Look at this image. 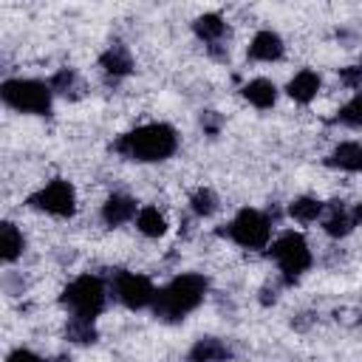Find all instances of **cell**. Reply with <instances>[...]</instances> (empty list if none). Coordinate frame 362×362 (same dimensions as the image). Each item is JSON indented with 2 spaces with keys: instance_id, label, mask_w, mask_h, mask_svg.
<instances>
[{
  "instance_id": "6da1fadb",
  "label": "cell",
  "mask_w": 362,
  "mask_h": 362,
  "mask_svg": "<svg viewBox=\"0 0 362 362\" xmlns=\"http://www.w3.org/2000/svg\"><path fill=\"white\" fill-rule=\"evenodd\" d=\"M113 150L127 158V161H139V164H153V161H164L178 150V133L173 124L167 122H150V124H139L127 133H122L113 141Z\"/></svg>"
},
{
  "instance_id": "7a4b0ae2",
  "label": "cell",
  "mask_w": 362,
  "mask_h": 362,
  "mask_svg": "<svg viewBox=\"0 0 362 362\" xmlns=\"http://www.w3.org/2000/svg\"><path fill=\"white\" fill-rule=\"evenodd\" d=\"M209 291V280L198 272H184L173 277L164 288H158L153 303V317L161 322H178L187 314H192Z\"/></svg>"
},
{
  "instance_id": "3957f363",
  "label": "cell",
  "mask_w": 362,
  "mask_h": 362,
  "mask_svg": "<svg viewBox=\"0 0 362 362\" xmlns=\"http://www.w3.org/2000/svg\"><path fill=\"white\" fill-rule=\"evenodd\" d=\"M59 303L68 308L71 317L96 320V317L105 311L107 288H105L102 277H96V274H79L76 280H71V283L62 288Z\"/></svg>"
},
{
  "instance_id": "277c9868",
  "label": "cell",
  "mask_w": 362,
  "mask_h": 362,
  "mask_svg": "<svg viewBox=\"0 0 362 362\" xmlns=\"http://www.w3.org/2000/svg\"><path fill=\"white\" fill-rule=\"evenodd\" d=\"M0 96L11 110L31 113V116H48L54 105L51 85L40 79H6L0 85Z\"/></svg>"
},
{
  "instance_id": "5b68a950",
  "label": "cell",
  "mask_w": 362,
  "mask_h": 362,
  "mask_svg": "<svg viewBox=\"0 0 362 362\" xmlns=\"http://www.w3.org/2000/svg\"><path fill=\"white\" fill-rule=\"evenodd\" d=\"M269 257L277 263L286 286H294L311 269V260H314L311 257V249H308V240L300 232H283L269 246Z\"/></svg>"
},
{
  "instance_id": "8992f818",
  "label": "cell",
  "mask_w": 362,
  "mask_h": 362,
  "mask_svg": "<svg viewBox=\"0 0 362 362\" xmlns=\"http://www.w3.org/2000/svg\"><path fill=\"white\" fill-rule=\"evenodd\" d=\"M221 235H226L232 243L243 246V249H266L272 240V218L260 209L243 206L223 229Z\"/></svg>"
},
{
  "instance_id": "52a82bcc",
  "label": "cell",
  "mask_w": 362,
  "mask_h": 362,
  "mask_svg": "<svg viewBox=\"0 0 362 362\" xmlns=\"http://www.w3.org/2000/svg\"><path fill=\"white\" fill-rule=\"evenodd\" d=\"M28 206L57 218H71L76 212V189L65 178H51L48 184H42L37 192L28 195Z\"/></svg>"
},
{
  "instance_id": "ba28073f",
  "label": "cell",
  "mask_w": 362,
  "mask_h": 362,
  "mask_svg": "<svg viewBox=\"0 0 362 362\" xmlns=\"http://www.w3.org/2000/svg\"><path fill=\"white\" fill-rule=\"evenodd\" d=\"M110 288H113V297L124 308H130V311H141V308L153 305L156 303V294H158L156 286L150 283V277L136 274V272H124V269L113 272Z\"/></svg>"
},
{
  "instance_id": "9c48e42d",
  "label": "cell",
  "mask_w": 362,
  "mask_h": 362,
  "mask_svg": "<svg viewBox=\"0 0 362 362\" xmlns=\"http://www.w3.org/2000/svg\"><path fill=\"white\" fill-rule=\"evenodd\" d=\"M192 31H195V37L209 48V54L221 59L218 45H221V42H223V37H226V23H223V17H221V14H215V11L201 14V17H195Z\"/></svg>"
},
{
  "instance_id": "30bf717a",
  "label": "cell",
  "mask_w": 362,
  "mask_h": 362,
  "mask_svg": "<svg viewBox=\"0 0 362 362\" xmlns=\"http://www.w3.org/2000/svg\"><path fill=\"white\" fill-rule=\"evenodd\" d=\"M283 51H286L283 37L277 31H272V28H263V31H257L252 37V42L246 48V57L255 59V62H277L283 57Z\"/></svg>"
},
{
  "instance_id": "8fae6325",
  "label": "cell",
  "mask_w": 362,
  "mask_h": 362,
  "mask_svg": "<svg viewBox=\"0 0 362 362\" xmlns=\"http://www.w3.org/2000/svg\"><path fill=\"white\" fill-rule=\"evenodd\" d=\"M235 354L221 337H201L187 351V362H229Z\"/></svg>"
},
{
  "instance_id": "7c38bea8",
  "label": "cell",
  "mask_w": 362,
  "mask_h": 362,
  "mask_svg": "<svg viewBox=\"0 0 362 362\" xmlns=\"http://www.w3.org/2000/svg\"><path fill=\"white\" fill-rule=\"evenodd\" d=\"M99 68L107 76H113V79H122V76L133 74V54H130V48L124 42H110L102 51V57H99Z\"/></svg>"
},
{
  "instance_id": "4fadbf2b",
  "label": "cell",
  "mask_w": 362,
  "mask_h": 362,
  "mask_svg": "<svg viewBox=\"0 0 362 362\" xmlns=\"http://www.w3.org/2000/svg\"><path fill=\"white\" fill-rule=\"evenodd\" d=\"M136 215H139V204H136V198H130L124 192H113L102 204V221L107 226H122L127 221H136Z\"/></svg>"
},
{
  "instance_id": "5bb4252c",
  "label": "cell",
  "mask_w": 362,
  "mask_h": 362,
  "mask_svg": "<svg viewBox=\"0 0 362 362\" xmlns=\"http://www.w3.org/2000/svg\"><path fill=\"white\" fill-rule=\"evenodd\" d=\"M325 167L345 170V173H362V144L359 141H339L325 156Z\"/></svg>"
},
{
  "instance_id": "9a60e30c",
  "label": "cell",
  "mask_w": 362,
  "mask_h": 362,
  "mask_svg": "<svg viewBox=\"0 0 362 362\" xmlns=\"http://www.w3.org/2000/svg\"><path fill=\"white\" fill-rule=\"evenodd\" d=\"M354 218H351V212L345 209V204L342 201H331V204H325V212H322V229H325V235H331V238H345V235H351L354 232Z\"/></svg>"
},
{
  "instance_id": "2e32d148",
  "label": "cell",
  "mask_w": 362,
  "mask_h": 362,
  "mask_svg": "<svg viewBox=\"0 0 362 362\" xmlns=\"http://www.w3.org/2000/svg\"><path fill=\"white\" fill-rule=\"evenodd\" d=\"M286 93L294 99V102H300V105H308L317 93H320V74L317 71H311V68H303V71H297L291 79H288V85H286Z\"/></svg>"
},
{
  "instance_id": "e0dca14e",
  "label": "cell",
  "mask_w": 362,
  "mask_h": 362,
  "mask_svg": "<svg viewBox=\"0 0 362 362\" xmlns=\"http://www.w3.org/2000/svg\"><path fill=\"white\" fill-rule=\"evenodd\" d=\"M240 93H243V99H246L249 105H255L257 110H269V107H274V102H277V88H274V82L266 79V76H257V79L246 82V85L240 88Z\"/></svg>"
},
{
  "instance_id": "ac0fdd59",
  "label": "cell",
  "mask_w": 362,
  "mask_h": 362,
  "mask_svg": "<svg viewBox=\"0 0 362 362\" xmlns=\"http://www.w3.org/2000/svg\"><path fill=\"white\" fill-rule=\"evenodd\" d=\"M25 249V238L23 232L11 223V221H3L0 223V257L3 263H14Z\"/></svg>"
},
{
  "instance_id": "d6986e66",
  "label": "cell",
  "mask_w": 362,
  "mask_h": 362,
  "mask_svg": "<svg viewBox=\"0 0 362 362\" xmlns=\"http://www.w3.org/2000/svg\"><path fill=\"white\" fill-rule=\"evenodd\" d=\"M322 212H325V204L320 198H311V195H300L288 204V215L300 223H311V221L322 218Z\"/></svg>"
},
{
  "instance_id": "ffe728a7",
  "label": "cell",
  "mask_w": 362,
  "mask_h": 362,
  "mask_svg": "<svg viewBox=\"0 0 362 362\" xmlns=\"http://www.w3.org/2000/svg\"><path fill=\"white\" fill-rule=\"evenodd\" d=\"M136 229L144 238H161L167 232V221L158 212V206H141L139 215H136Z\"/></svg>"
},
{
  "instance_id": "44dd1931",
  "label": "cell",
  "mask_w": 362,
  "mask_h": 362,
  "mask_svg": "<svg viewBox=\"0 0 362 362\" xmlns=\"http://www.w3.org/2000/svg\"><path fill=\"white\" fill-rule=\"evenodd\" d=\"M65 337L76 345H90L96 342V325L93 320H82V317H68L65 322Z\"/></svg>"
},
{
  "instance_id": "7402d4cb",
  "label": "cell",
  "mask_w": 362,
  "mask_h": 362,
  "mask_svg": "<svg viewBox=\"0 0 362 362\" xmlns=\"http://www.w3.org/2000/svg\"><path fill=\"white\" fill-rule=\"evenodd\" d=\"M51 90L59 93V96H76L82 90V82H79V74L74 68H59L51 79H48Z\"/></svg>"
},
{
  "instance_id": "603a6c76",
  "label": "cell",
  "mask_w": 362,
  "mask_h": 362,
  "mask_svg": "<svg viewBox=\"0 0 362 362\" xmlns=\"http://www.w3.org/2000/svg\"><path fill=\"white\" fill-rule=\"evenodd\" d=\"M218 195H215V189H209V187H198L192 195H189V209L198 215V218H209V215H215L218 212Z\"/></svg>"
},
{
  "instance_id": "cb8c5ba5",
  "label": "cell",
  "mask_w": 362,
  "mask_h": 362,
  "mask_svg": "<svg viewBox=\"0 0 362 362\" xmlns=\"http://www.w3.org/2000/svg\"><path fill=\"white\" fill-rule=\"evenodd\" d=\"M334 122H337V124H345V127H362V93L354 96L351 102H345V105L337 110Z\"/></svg>"
},
{
  "instance_id": "d4e9b609",
  "label": "cell",
  "mask_w": 362,
  "mask_h": 362,
  "mask_svg": "<svg viewBox=\"0 0 362 362\" xmlns=\"http://www.w3.org/2000/svg\"><path fill=\"white\" fill-rule=\"evenodd\" d=\"M339 82L351 90H359L362 88V65H345L339 68Z\"/></svg>"
},
{
  "instance_id": "484cf974",
  "label": "cell",
  "mask_w": 362,
  "mask_h": 362,
  "mask_svg": "<svg viewBox=\"0 0 362 362\" xmlns=\"http://www.w3.org/2000/svg\"><path fill=\"white\" fill-rule=\"evenodd\" d=\"M201 127L206 136H218L223 127V116L218 110H201Z\"/></svg>"
},
{
  "instance_id": "4316f807",
  "label": "cell",
  "mask_w": 362,
  "mask_h": 362,
  "mask_svg": "<svg viewBox=\"0 0 362 362\" xmlns=\"http://www.w3.org/2000/svg\"><path fill=\"white\" fill-rule=\"evenodd\" d=\"M6 362H45V359L37 356V354L28 351V348H14V351L6 356Z\"/></svg>"
},
{
  "instance_id": "83f0119b",
  "label": "cell",
  "mask_w": 362,
  "mask_h": 362,
  "mask_svg": "<svg viewBox=\"0 0 362 362\" xmlns=\"http://www.w3.org/2000/svg\"><path fill=\"white\" fill-rule=\"evenodd\" d=\"M351 218H354V223H356V226L362 223V201H359V204L351 209Z\"/></svg>"
},
{
  "instance_id": "f1b7e54d",
  "label": "cell",
  "mask_w": 362,
  "mask_h": 362,
  "mask_svg": "<svg viewBox=\"0 0 362 362\" xmlns=\"http://www.w3.org/2000/svg\"><path fill=\"white\" fill-rule=\"evenodd\" d=\"M45 362H74L71 356H54V359H45Z\"/></svg>"
}]
</instances>
